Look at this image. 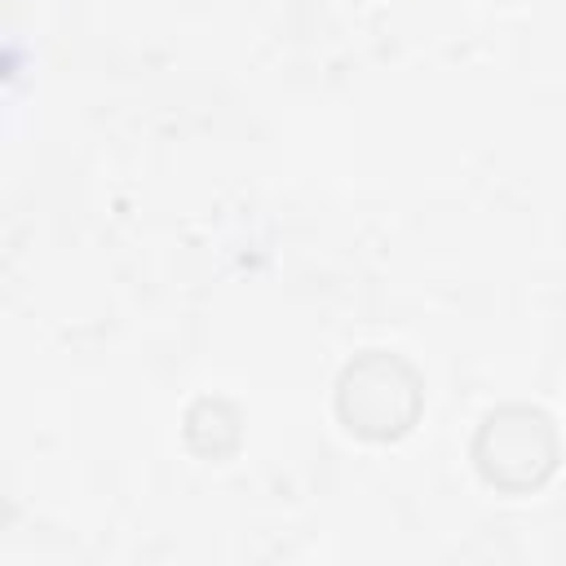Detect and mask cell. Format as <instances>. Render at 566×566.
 <instances>
[{
    "mask_svg": "<svg viewBox=\"0 0 566 566\" xmlns=\"http://www.w3.org/2000/svg\"><path fill=\"white\" fill-rule=\"evenodd\" d=\"M186 447L203 460H226L243 438V416L230 398H195L186 411Z\"/></svg>",
    "mask_w": 566,
    "mask_h": 566,
    "instance_id": "obj_3",
    "label": "cell"
},
{
    "mask_svg": "<svg viewBox=\"0 0 566 566\" xmlns=\"http://www.w3.org/2000/svg\"><path fill=\"white\" fill-rule=\"evenodd\" d=\"M420 407H424V380L402 354L363 349L336 376V416L349 433L367 442L402 438L420 420Z\"/></svg>",
    "mask_w": 566,
    "mask_h": 566,
    "instance_id": "obj_1",
    "label": "cell"
},
{
    "mask_svg": "<svg viewBox=\"0 0 566 566\" xmlns=\"http://www.w3.org/2000/svg\"><path fill=\"white\" fill-rule=\"evenodd\" d=\"M557 455H562V442L548 411L526 402H504L486 411L473 433V464L482 482L504 495L539 491L553 478Z\"/></svg>",
    "mask_w": 566,
    "mask_h": 566,
    "instance_id": "obj_2",
    "label": "cell"
}]
</instances>
